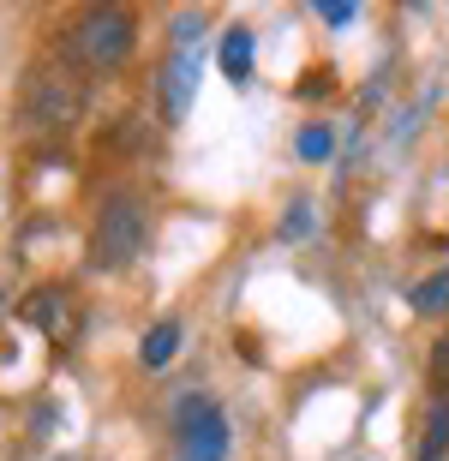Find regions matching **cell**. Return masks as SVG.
<instances>
[{"label":"cell","mask_w":449,"mask_h":461,"mask_svg":"<svg viewBox=\"0 0 449 461\" xmlns=\"http://www.w3.org/2000/svg\"><path fill=\"white\" fill-rule=\"evenodd\" d=\"M132 42H139V31H132V18H126L121 6H90L67 31V54L90 72H114L126 54H132Z\"/></svg>","instance_id":"6da1fadb"},{"label":"cell","mask_w":449,"mask_h":461,"mask_svg":"<svg viewBox=\"0 0 449 461\" xmlns=\"http://www.w3.org/2000/svg\"><path fill=\"white\" fill-rule=\"evenodd\" d=\"M144 234H150L144 210L132 204V198H108V204H103V216H96L90 264H96V270H126V264H132V258L144 252Z\"/></svg>","instance_id":"7a4b0ae2"},{"label":"cell","mask_w":449,"mask_h":461,"mask_svg":"<svg viewBox=\"0 0 449 461\" xmlns=\"http://www.w3.org/2000/svg\"><path fill=\"white\" fill-rule=\"evenodd\" d=\"M24 108H31L36 126H49V132H67L78 108H85V90L72 78L67 67H54V60H36L31 78H24Z\"/></svg>","instance_id":"3957f363"},{"label":"cell","mask_w":449,"mask_h":461,"mask_svg":"<svg viewBox=\"0 0 449 461\" xmlns=\"http://www.w3.org/2000/svg\"><path fill=\"white\" fill-rule=\"evenodd\" d=\"M180 461H228V420L204 395L180 408Z\"/></svg>","instance_id":"277c9868"},{"label":"cell","mask_w":449,"mask_h":461,"mask_svg":"<svg viewBox=\"0 0 449 461\" xmlns=\"http://www.w3.org/2000/svg\"><path fill=\"white\" fill-rule=\"evenodd\" d=\"M192 90H198V54H192V42H180V49L168 54V67H162V114L186 120Z\"/></svg>","instance_id":"5b68a950"},{"label":"cell","mask_w":449,"mask_h":461,"mask_svg":"<svg viewBox=\"0 0 449 461\" xmlns=\"http://www.w3.org/2000/svg\"><path fill=\"white\" fill-rule=\"evenodd\" d=\"M252 54H258V36L246 31V24H234V31L222 36V72L234 78V85H246V78H252Z\"/></svg>","instance_id":"8992f818"},{"label":"cell","mask_w":449,"mask_h":461,"mask_svg":"<svg viewBox=\"0 0 449 461\" xmlns=\"http://www.w3.org/2000/svg\"><path fill=\"white\" fill-rule=\"evenodd\" d=\"M444 449H449V390L437 395L432 420H426V444H419V461H444Z\"/></svg>","instance_id":"52a82bcc"},{"label":"cell","mask_w":449,"mask_h":461,"mask_svg":"<svg viewBox=\"0 0 449 461\" xmlns=\"http://www.w3.org/2000/svg\"><path fill=\"white\" fill-rule=\"evenodd\" d=\"M174 348H180V324H156L150 336H144L139 359H144V366H168V359H174Z\"/></svg>","instance_id":"ba28073f"},{"label":"cell","mask_w":449,"mask_h":461,"mask_svg":"<svg viewBox=\"0 0 449 461\" xmlns=\"http://www.w3.org/2000/svg\"><path fill=\"white\" fill-rule=\"evenodd\" d=\"M414 312H426V318H432V312H449V270L426 276V282L414 288Z\"/></svg>","instance_id":"9c48e42d"},{"label":"cell","mask_w":449,"mask_h":461,"mask_svg":"<svg viewBox=\"0 0 449 461\" xmlns=\"http://www.w3.org/2000/svg\"><path fill=\"white\" fill-rule=\"evenodd\" d=\"M282 240H311V204H306V198L282 216Z\"/></svg>","instance_id":"30bf717a"},{"label":"cell","mask_w":449,"mask_h":461,"mask_svg":"<svg viewBox=\"0 0 449 461\" xmlns=\"http://www.w3.org/2000/svg\"><path fill=\"white\" fill-rule=\"evenodd\" d=\"M300 156H306V162H324L329 156V132L324 126H306V132H300Z\"/></svg>","instance_id":"8fae6325"},{"label":"cell","mask_w":449,"mask_h":461,"mask_svg":"<svg viewBox=\"0 0 449 461\" xmlns=\"http://www.w3.org/2000/svg\"><path fill=\"white\" fill-rule=\"evenodd\" d=\"M60 306H67L60 294H36L31 306H24V318H36V324H49V318H60Z\"/></svg>","instance_id":"7c38bea8"},{"label":"cell","mask_w":449,"mask_h":461,"mask_svg":"<svg viewBox=\"0 0 449 461\" xmlns=\"http://www.w3.org/2000/svg\"><path fill=\"white\" fill-rule=\"evenodd\" d=\"M432 390H437V395L449 390V336H444V342L432 348Z\"/></svg>","instance_id":"4fadbf2b"},{"label":"cell","mask_w":449,"mask_h":461,"mask_svg":"<svg viewBox=\"0 0 449 461\" xmlns=\"http://www.w3.org/2000/svg\"><path fill=\"white\" fill-rule=\"evenodd\" d=\"M354 13H360V6H318V18H324V24H336V31H342V24H354Z\"/></svg>","instance_id":"5bb4252c"}]
</instances>
